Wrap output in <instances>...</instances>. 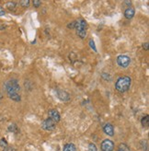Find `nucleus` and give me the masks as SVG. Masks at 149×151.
<instances>
[{"mask_svg": "<svg viewBox=\"0 0 149 151\" xmlns=\"http://www.w3.org/2000/svg\"><path fill=\"white\" fill-rule=\"evenodd\" d=\"M5 90L8 93V96L11 99L15 100V102H20L21 99L20 93H18L20 90V87L18 85L17 79L8 80L5 84Z\"/></svg>", "mask_w": 149, "mask_h": 151, "instance_id": "f257e3e1", "label": "nucleus"}, {"mask_svg": "<svg viewBox=\"0 0 149 151\" xmlns=\"http://www.w3.org/2000/svg\"><path fill=\"white\" fill-rule=\"evenodd\" d=\"M131 83H132L131 78L126 77V76H124V77H121V78H118L117 81H116L115 89L118 91H120V92H125L130 89V87H131Z\"/></svg>", "mask_w": 149, "mask_h": 151, "instance_id": "f03ea898", "label": "nucleus"}, {"mask_svg": "<svg viewBox=\"0 0 149 151\" xmlns=\"http://www.w3.org/2000/svg\"><path fill=\"white\" fill-rule=\"evenodd\" d=\"M86 27H88V24L86 22L80 18V20L76 21V26H74V29L77 30V34L80 37L84 39L86 35Z\"/></svg>", "mask_w": 149, "mask_h": 151, "instance_id": "7ed1b4c3", "label": "nucleus"}, {"mask_svg": "<svg viewBox=\"0 0 149 151\" xmlns=\"http://www.w3.org/2000/svg\"><path fill=\"white\" fill-rule=\"evenodd\" d=\"M117 63L121 67L126 68L131 63V59L127 55H119L117 57Z\"/></svg>", "mask_w": 149, "mask_h": 151, "instance_id": "20e7f679", "label": "nucleus"}, {"mask_svg": "<svg viewBox=\"0 0 149 151\" xmlns=\"http://www.w3.org/2000/svg\"><path fill=\"white\" fill-rule=\"evenodd\" d=\"M55 125H56V123H54L51 119H46L42 123H41V127L42 129H44L46 131H52L55 128Z\"/></svg>", "mask_w": 149, "mask_h": 151, "instance_id": "39448f33", "label": "nucleus"}, {"mask_svg": "<svg viewBox=\"0 0 149 151\" xmlns=\"http://www.w3.org/2000/svg\"><path fill=\"white\" fill-rule=\"evenodd\" d=\"M101 150L102 151H113L114 143L110 139H105L101 143Z\"/></svg>", "mask_w": 149, "mask_h": 151, "instance_id": "423d86ee", "label": "nucleus"}, {"mask_svg": "<svg viewBox=\"0 0 149 151\" xmlns=\"http://www.w3.org/2000/svg\"><path fill=\"white\" fill-rule=\"evenodd\" d=\"M49 119L53 120L54 123H58L60 121V113L56 111V110H50L49 112Z\"/></svg>", "mask_w": 149, "mask_h": 151, "instance_id": "0eeeda50", "label": "nucleus"}, {"mask_svg": "<svg viewBox=\"0 0 149 151\" xmlns=\"http://www.w3.org/2000/svg\"><path fill=\"white\" fill-rule=\"evenodd\" d=\"M103 131H104V133L110 135V136H112L114 135V128L113 126L111 125L110 123H106L103 126Z\"/></svg>", "mask_w": 149, "mask_h": 151, "instance_id": "6e6552de", "label": "nucleus"}, {"mask_svg": "<svg viewBox=\"0 0 149 151\" xmlns=\"http://www.w3.org/2000/svg\"><path fill=\"white\" fill-rule=\"evenodd\" d=\"M57 97L63 102H68L70 99L69 94L64 90H57Z\"/></svg>", "mask_w": 149, "mask_h": 151, "instance_id": "1a4fd4ad", "label": "nucleus"}, {"mask_svg": "<svg viewBox=\"0 0 149 151\" xmlns=\"http://www.w3.org/2000/svg\"><path fill=\"white\" fill-rule=\"evenodd\" d=\"M134 14H135V11H134V8H128L125 9V11H124V17H125L127 20H131V18H133Z\"/></svg>", "mask_w": 149, "mask_h": 151, "instance_id": "9d476101", "label": "nucleus"}, {"mask_svg": "<svg viewBox=\"0 0 149 151\" xmlns=\"http://www.w3.org/2000/svg\"><path fill=\"white\" fill-rule=\"evenodd\" d=\"M63 151H77V148H76V146H74V144L69 143V144L65 145Z\"/></svg>", "mask_w": 149, "mask_h": 151, "instance_id": "9b49d317", "label": "nucleus"}, {"mask_svg": "<svg viewBox=\"0 0 149 151\" xmlns=\"http://www.w3.org/2000/svg\"><path fill=\"white\" fill-rule=\"evenodd\" d=\"M141 123L143 126H145L147 127L148 125H149V116L148 115H145L142 118V120H141Z\"/></svg>", "mask_w": 149, "mask_h": 151, "instance_id": "f8f14e48", "label": "nucleus"}, {"mask_svg": "<svg viewBox=\"0 0 149 151\" xmlns=\"http://www.w3.org/2000/svg\"><path fill=\"white\" fill-rule=\"evenodd\" d=\"M118 151H131V150H130V147L126 144H120L119 147H118Z\"/></svg>", "mask_w": 149, "mask_h": 151, "instance_id": "ddd939ff", "label": "nucleus"}, {"mask_svg": "<svg viewBox=\"0 0 149 151\" xmlns=\"http://www.w3.org/2000/svg\"><path fill=\"white\" fill-rule=\"evenodd\" d=\"M8 131H9V132H12V133H17V131H18L17 125H16L15 123L10 124L9 126H8Z\"/></svg>", "mask_w": 149, "mask_h": 151, "instance_id": "4468645a", "label": "nucleus"}, {"mask_svg": "<svg viewBox=\"0 0 149 151\" xmlns=\"http://www.w3.org/2000/svg\"><path fill=\"white\" fill-rule=\"evenodd\" d=\"M7 8L9 9V10H15V8H16V4L14 3V2H8V3H7Z\"/></svg>", "mask_w": 149, "mask_h": 151, "instance_id": "2eb2a0df", "label": "nucleus"}, {"mask_svg": "<svg viewBox=\"0 0 149 151\" xmlns=\"http://www.w3.org/2000/svg\"><path fill=\"white\" fill-rule=\"evenodd\" d=\"M0 147H3V148H5L6 147H8V142H7V140L5 139V138H1V139H0Z\"/></svg>", "mask_w": 149, "mask_h": 151, "instance_id": "dca6fc26", "label": "nucleus"}, {"mask_svg": "<svg viewBox=\"0 0 149 151\" xmlns=\"http://www.w3.org/2000/svg\"><path fill=\"white\" fill-rule=\"evenodd\" d=\"M89 151H98L96 145L93 144V143H90V144L89 145Z\"/></svg>", "mask_w": 149, "mask_h": 151, "instance_id": "f3484780", "label": "nucleus"}, {"mask_svg": "<svg viewBox=\"0 0 149 151\" xmlns=\"http://www.w3.org/2000/svg\"><path fill=\"white\" fill-rule=\"evenodd\" d=\"M89 45H90V47L94 50L95 52H97V48H96V46H95V42H94V41L93 40H90L89 41Z\"/></svg>", "mask_w": 149, "mask_h": 151, "instance_id": "a211bd4d", "label": "nucleus"}, {"mask_svg": "<svg viewBox=\"0 0 149 151\" xmlns=\"http://www.w3.org/2000/svg\"><path fill=\"white\" fill-rule=\"evenodd\" d=\"M33 5L35 8H39L40 6L41 5V1H39V0H34L33 1Z\"/></svg>", "mask_w": 149, "mask_h": 151, "instance_id": "6ab92c4d", "label": "nucleus"}, {"mask_svg": "<svg viewBox=\"0 0 149 151\" xmlns=\"http://www.w3.org/2000/svg\"><path fill=\"white\" fill-rule=\"evenodd\" d=\"M20 4L22 5V7H28L29 4H30V1H29V0H25V1H20Z\"/></svg>", "mask_w": 149, "mask_h": 151, "instance_id": "aec40b11", "label": "nucleus"}, {"mask_svg": "<svg viewBox=\"0 0 149 151\" xmlns=\"http://www.w3.org/2000/svg\"><path fill=\"white\" fill-rule=\"evenodd\" d=\"M5 15H6V10L2 7H0V17L5 16Z\"/></svg>", "mask_w": 149, "mask_h": 151, "instance_id": "412c9836", "label": "nucleus"}, {"mask_svg": "<svg viewBox=\"0 0 149 151\" xmlns=\"http://www.w3.org/2000/svg\"><path fill=\"white\" fill-rule=\"evenodd\" d=\"M3 151H15V149L13 148V147H6L5 148H4V150Z\"/></svg>", "mask_w": 149, "mask_h": 151, "instance_id": "4be33fe9", "label": "nucleus"}, {"mask_svg": "<svg viewBox=\"0 0 149 151\" xmlns=\"http://www.w3.org/2000/svg\"><path fill=\"white\" fill-rule=\"evenodd\" d=\"M74 26H76V21H73L71 24L68 25V28H71V29H74Z\"/></svg>", "mask_w": 149, "mask_h": 151, "instance_id": "5701e85b", "label": "nucleus"}, {"mask_svg": "<svg viewBox=\"0 0 149 151\" xmlns=\"http://www.w3.org/2000/svg\"><path fill=\"white\" fill-rule=\"evenodd\" d=\"M143 46H144V48H145V50H147V49H148V42H145V44H144Z\"/></svg>", "mask_w": 149, "mask_h": 151, "instance_id": "b1692460", "label": "nucleus"}, {"mask_svg": "<svg viewBox=\"0 0 149 151\" xmlns=\"http://www.w3.org/2000/svg\"><path fill=\"white\" fill-rule=\"evenodd\" d=\"M2 95H1V93H0V102H1V99H2Z\"/></svg>", "mask_w": 149, "mask_h": 151, "instance_id": "393cba45", "label": "nucleus"}]
</instances>
